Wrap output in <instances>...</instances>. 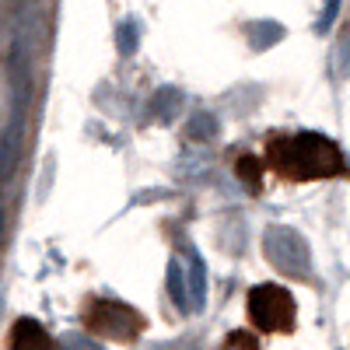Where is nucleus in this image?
I'll return each instance as SVG.
<instances>
[{"label": "nucleus", "instance_id": "9", "mask_svg": "<svg viewBox=\"0 0 350 350\" xmlns=\"http://www.w3.org/2000/svg\"><path fill=\"white\" fill-rule=\"evenodd\" d=\"M120 46L130 53L133 49V25H123V32H120Z\"/></svg>", "mask_w": 350, "mask_h": 350}, {"label": "nucleus", "instance_id": "3", "mask_svg": "<svg viewBox=\"0 0 350 350\" xmlns=\"http://www.w3.org/2000/svg\"><path fill=\"white\" fill-rule=\"evenodd\" d=\"M245 312H249V323L259 333H291L298 323V305L295 295L280 284H259L249 291L245 298Z\"/></svg>", "mask_w": 350, "mask_h": 350}, {"label": "nucleus", "instance_id": "1", "mask_svg": "<svg viewBox=\"0 0 350 350\" xmlns=\"http://www.w3.org/2000/svg\"><path fill=\"white\" fill-rule=\"evenodd\" d=\"M267 165L284 183H323V179H350V165L340 148L323 133H291L270 137Z\"/></svg>", "mask_w": 350, "mask_h": 350}, {"label": "nucleus", "instance_id": "2", "mask_svg": "<svg viewBox=\"0 0 350 350\" xmlns=\"http://www.w3.org/2000/svg\"><path fill=\"white\" fill-rule=\"evenodd\" d=\"M81 323L92 336L123 343V347L137 343V336L144 333V315L123 301H112V298H88L84 312H81Z\"/></svg>", "mask_w": 350, "mask_h": 350}, {"label": "nucleus", "instance_id": "8", "mask_svg": "<svg viewBox=\"0 0 350 350\" xmlns=\"http://www.w3.org/2000/svg\"><path fill=\"white\" fill-rule=\"evenodd\" d=\"M336 8H340V0H326V11H323V18H319V32H326V28L333 25V18H336Z\"/></svg>", "mask_w": 350, "mask_h": 350}, {"label": "nucleus", "instance_id": "6", "mask_svg": "<svg viewBox=\"0 0 350 350\" xmlns=\"http://www.w3.org/2000/svg\"><path fill=\"white\" fill-rule=\"evenodd\" d=\"M221 350H259V340L252 333H245V329H235V333H228Z\"/></svg>", "mask_w": 350, "mask_h": 350}, {"label": "nucleus", "instance_id": "5", "mask_svg": "<svg viewBox=\"0 0 350 350\" xmlns=\"http://www.w3.org/2000/svg\"><path fill=\"white\" fill-rule=\"evenodd\" d=\"M235 172H239V179H242V186H245L249 193H259V189H262V165H259L256 158H249V154L239 158V168H235Z\"/></svg>", "mask_w": 350, "mask_h": 350}, {"label": "nucleus", "instance_id": "7", "mask_svg": "<svg viewBox=\"0 0 350 350\" xmlns=\"http://www.w3.org/2000/svg\"><path fill=\"white\" fill-rule=\"evenodd\" d=\"M336 64H340V74L347 77L350 74V28L343 32V39H340V49H336Z\"/></svg>", "mask_w": 350, "mask_h": 350}, {"label": "nucleus", "instance_id": "4", "mask_svg": "<svg viewBox=\"0 0 350 350\" xmlns=\"http://www.w3.org/2000/svg\"><path fill=\"white\" fill-rule=\"evenodd\" d=\"M8 350H64V347L36 319H14L8 329Z\"/></svg>", "mask_w": 350, "mask_h": 350}]
</instances>
